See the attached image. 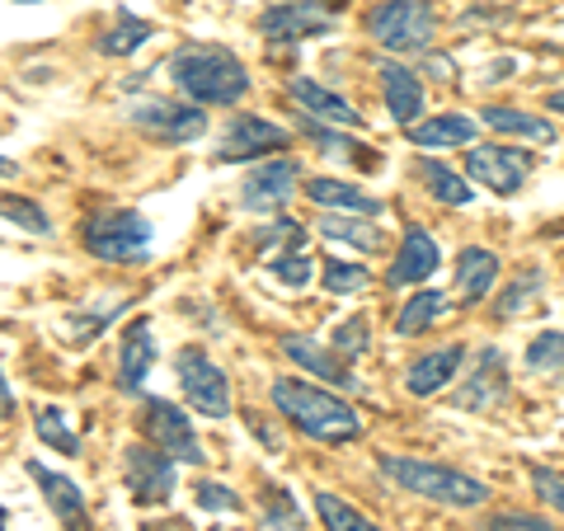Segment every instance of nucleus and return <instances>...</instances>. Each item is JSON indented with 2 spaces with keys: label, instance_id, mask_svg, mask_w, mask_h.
Listing matches in <instances>:
<instances>
[{
  "label": "nucleus",
  "instance_id": "nucleus-14",
  "mask_svg": "<svg viewBox=\"0 0 564 531\" xmlns=\"http://www.w3.org/2000/svg\"><path fill=\"white\" fill-rule=\"evenodd\" d=\"M296 180H302V165L292 161V155H278V161L259 165L245 174L240 184V203L250 212H282V203L296 193Z\"/></svg>",
  "mask_w": 564,
  "mask_h": 531
},
{
  "label": "nucleus",
  "instance_id": "nucleus-43",
  "mask_svg": "<svg viewBox=\"0 0 564 531\" xmlns=\"http://www.w3.org/2000/svg\"><path fill=\"white\" fill-rule=\"evenodd\" d=\"M14 414V391H10V381L0 377V419H10Z\"/></svg>",
  "mask_w": 564,
  "mask_h": 531
},
{
  "label": "nucleus",
  "instance_id": "nucleus-13",
  "mask_svg": "<svg viewBox=\"0 0 564 531\" xmlns=\"http://www.w3.org/2000/svg\"><path fill=\"white\" fill-rule=\"evenodd\" d=\"M288 137H292V132L278 128V122H269V118H259V113H236L231 128L221 132L217 161H259V155L288 147Z\"/></svg>",
  "mask_w": 564,
  "mask_h": 531
},
{
  "label": "nucleus",
  "instance_id": "nucleus-29",
  "mask_svg": "<svg viewBox=\"0 0 564 531\" xmlns=\"http://www.w3.org/2000/svg\"><path fill=\"white\" fill-rule=\"evenodd\" d=\"M443 311H447V296H443V292H414L410 301H400L395 334H404V339H414V334L433 329L437 321H443Z\"/></svg>",
  "mask_w": 564,
  "mask_h": 531
},
{
  "label": "nucleus",
  "instance_id": "nucleus-26",
  "mask_svg": "<svg viewBox=\"0 0 564 531\" xmlns=\"http://www.w3.org/2000/svg\"><path fill=\"white\" fill-rule=\"evenodd\" d=\"M321 236L339 240V245H352L358 254H381L386 250V236L372 226V217H321Z\"/></svg>",
  "mask_w": 564,
  "mask_h": 531
},
{
  "label": "nucleus",
  "instance_id": "nucleus-7",
  "mask_svg": "<svg viewBox=\"0 0 564 531\" xmlns=\"http://www.w3.org/2000/svg\"><path fill=\"white\" fill-rule=\"evenodd\" d=\"M122 466H128V499L132 503H141V508L170 503V494H174V456H165L161 447H147V442H128Z\"/></svg>",
  "mask_w": 564,
  "mask_h": 531
},
{
  "label": "nucleus",
  "instance_id": "nucleus-28",
  "mask_svg": "<svg viewBox=\"0 0 564 531\" xmlns=\"http://www.w3.org/2000/svg\"><path fill=\"white\" fill-rule=\"evenodd\" d=\"M151 33L155 29L147 20H132V10H118L113 24L99 33V52H104V57H132L137 47H147Z\"/></svg>",
  "mask_w": 564,
  "mask_h": 531
},
{
  "label": "nucleus",
  "instance_id": "nucleus-41",
  "mask_svg": "<svg viewBox=\"0 0 564 531\" xmlns=\"http://www.w3.org/2000/svg\"><path fill=\"white\" fill-rule=\"evenodd\" d=\"M198 508H207V512H240V494H231L221 480H203L198 485Z\"/></svg>",
  "mask_w": 564,
  "mask_h": 531
},
{
  "label": "nucleus",
  "instance_id": "nucleus-19",
  "mask_svg": "<svg viewBox=\"0 0 564 531\" xmlns=\"http://www.w3.org/2000/svg\"><path fill=\"white\" fill-rule=\"evenodd\" d=\"M494 282H499V254L485 250V245H466L456 254V296H462V306L485 301Z\"/></svg>",
  "mask_w": 564,
  "mask_h": 531
},
{
  "label": "nucleus",
  "instance_id": "nucleus-15",
  "mask_svg": "<svg viewBox=\"0 0 564 531\" xmlns=\"http://www.w3.org/2000/svg\"><path fill=\"white\" fill-rule=\"evenodd\" d=\"M462 362H466V344H443V348L423 353V358H414L410 371H404V391L419 400L447 391L452 377H462Z\"/></svg>",
  "mask_w": 564,
  "mask_h": 531
},
{
  "label": "nucleus",
  "instance_id": "nucleus-40",
  "mask_svg": "<svg viewBox=\"0 0 564 531\" xmlns=\"http://www.w3.org/2000/svg\"><path fill=\"white\" fill-rule=\"evenodd\" d=\"M532 489L541 503H551L564 512V470H545V466H532Z\"/></svg>",
  "mask_w": 564,
  "mask_h": 531
},
{
  "label": "nucleus",
  "instance_id": "nucleus-24",
  "mask_svg": "<svg viewBox=\"0 0 564 531\" xmlns=\"http://www.w3.org/2000/svg\"><path fill=\"white\" fill-rule=\"evenodd\" d=\"M29 475L43 485V499L52 503V512L66 522V527H85V494L66 480V475H57V470H47V466H39V462H29Z\"/></svg>",
  "mask_w": 564,
  "mask_h": 531
},
{
  "label": "nucleus",
  "instance_id": "nucleus-46",
  "mask_svg": "<svg viewBox=\"0 0 564 531\" xmlns=\"http://www.w3.org/2000/svg\"><path fill=\"white\" fill-rule=\"evenodd\" d=\"M311 6H325V10H344V0H311Z\"/></svg>",
  "mask_w": 564,
  "mask_h": 531
},
{
  "label": "nucleus",
  "instance_id": "nucleus-32",
  "mask_svg": "<svg viewBox=\"0 0 564 531\" xmlns=\"http://www.w3.org/2000/svg\"><path fill=\"white\" fill-rule=\"evenodd\" d=\"M0 217L29 236H52V217L33 198H20V193H0Z\"/></svg>",
  "mask_w": 564,
  "mask_h": 531
},
{
  "label": "nucleus",
  "instance_id": "nucleus-2",
  "mask_svg": "<svg viewBox=\"0 0 564 531\" xmlns=\"http://www.w3.org/2000/svg\"><path fill=\"white\" fill-rule=\"evenodd\" d=\"M269 395L278 404V414L288 419L296 433H306L311 442H329V447H339V442L362 437V419L352 414V404L339 400L334 391H321V386H306L296 377H278L269 386Z\"/></svg>",
  "mask_w": 564,
  "mask_h": 531
},
{
  "label": "nucleus",
  "instance_id": "nucleus-45",
  "mask_svg": "<svg viewBox=\"0 0 564 531\" xmlns=\"http://www.w3.org/2000/svg\"><path fill=\"white\" fill-rule=\"evenodd\" d=\"M545 109H551V113H564V90H555L551 99H545Z\"/></svg>",
  "mask_w": 564,
  "mask_h": 531
},
{
  "label": "nucleus",
  "instance_id": "nucleus-3",
  "mask_svg": "<svg viewBox=\"0 0 564 531\" xmlns=\"http://www.w3.org/2000/svg\"><path fill=\"white\" fill-rule=\"evenodd\" d=\"M377 466L386 480H395L400 489L419 494V499H433L443 508H480L489 499V489L475 480L466 470H452V466H433V462H419V456H391L381 452Z\"/></svg>",
  "mask_w": 564,
  "mask_h": 531
},
{
  "label": "nucleus",
  "instance_id": "nucleus-22",
  "mask_svg": "<svg viewBox=\"0 0 564 531\" xmlns=\"http://www.w3.org/2000/svg\"><path fill=\"white\" fill-rule=\"evenodd\" d=\"M306 198L315 203V207H334V212H352V217H381L386 212V203L381 198H372V193H362L358 184H344V180H315L306 184Z\"/></svg>",
  "mask_w": 564,
  "mask_h": 531
},
{
  "label": "nucleus",
  "instance_id": "nucleus-42",
  "mask_svg": "<svg viewBox=\"0 0 564 531\" xmlns=\"http://www.w3.org/2000/svg\"><path fill=\"white\" fill-rule=\"evenodd\" d=\"M485 531H555V527L545 518H536V512H494L485 522Z\"/></svg>",
  "mask_w": 564,
  "mask_h": 531
},
{
  "label": "nucleus",
  "instance_id": "nucleus-10",
  "mask_svg": "<svg viewBox=\"0 0 564 531\" xmlns=\"http://www.w3.org/2000/svg\"><path fill=\"white\" fill-rule=\"evenodd\" d=\"M141 433H147L165 456H174V462H184V466H198L203 462L198 433H193V423H188V414L180 410V404L147 400V410H141Z\"/></svg>",
  "mask_w": 564,
  "mask_h": 531
},
{
  "label": "nucleus",
  "instance_id": "nucleus-12",
  "mask_svg": "<svg viewBox=\"0 0 564 531\" xmlns=\"http://www.w3.org/2000/svg\"><path fill=\"white\" fill-rule=\"evenodd\" d=\"M508 400V358L499 348H480L475 353V367H470V381L462 386V391L452 395L456 410H499V404Z\"/></svg>",
  "mask_w": 564,
  "mask_h": 531
},
{
  "label": "nucleus",
  "instance_id": "nucleus-30",
  "mask_svg": "<svg viewBox=\"0 0 564 531\" xmlns=\"http://www.w3.org/2000/svg\"><path fill=\"white\" fill-rule=\"evenodd\" d=\"M541 288H545L541 269H518L513 278H508V288L499 292V306H494V315H499V321H518V315L532 306V296H541Z\"/></svg>",
  "mask_w": 564,
  "mask_h": 531
},
{
  "label": "nucleus",
  "instance_id": "nucleus-49",
  "mask_svg": "<svg viewBox=\"0 0 564 531\" xmlns=\"http://www.w3.org/2000/svg\"><path fill=\"white\" fill-rule=\"evenodd\" d=\"M66 531H80V527H66Z\"/></svg>",
  "mask_w": 564,
  "mask_h": 531
},
{
  "label": "nucleus",
  "instance_id": "nucleus-21",
  "mask_svg": "<svg viewBox=\"0 0 564 531\" xmlns=\"http://www.w3.org/2000/svg\"><path fill=\"white\" fill-rule=\"evenodd\" d=\"M381 95H386V109H391V118L400 122V128H414L419 113H423V85L414 71H404L395 62H386L381 71Z\"/></svg>",
  "mask_w": 564,
  "mask_h": 531
},
{
  "label": "nucleus",
  "instance_id": "nucleus-37",
  "mask_svg": "<svg viewBox=\"0 0 564 531\" xmlns=\"http://www.w3.org/2000/svg\"><path fill=\"white\" fill-rule=\"evenodd\" d=\"M269 269H273V278L288 282V288H306V282H311V259L302 254V245H292V250H278L269 259Z\"/></svg>",
  "mask_w": 564,
  "mask_h": 531
},
{
  "label": "nucleus",
  "instance_id": "nucleus-1",
  "mask_svg": "<svg viewBox=\"0 0 564 531\" xmlns=\"http://www.w3.org/2000/svg\"><path fill=\"white\" fill-rule=\"evenodd\" d=\"M174 90L188 95L193 104H240L250 95V71L221 43H184L174 57L165 62Z\"/></svg>",
  "mask_w": 564,
  "mask_h": 531
},
{
  "label": "nucleus",
  "instance_id": "nucleus-17",
  "mask_svg": "<svg viewBox=\"0 0 564 531\" xmlns=\"http://www.w3.org/2000/svg\"><path fill=\"white\" fill-rule=\"evenodd\" d=\"M155 367V334H151V321L141 315L122 329V348H118V386L122 391H141V381L151 377Z\"/></svg>",
  "mask_w": 564,
  "mask_h": 531
},
{
  "label": "nucleus",
  "instance_id": "nucleus-47",
  "mask_svg": "<svg viewBox=\"0 0 564 531\" xmlns=\"http://www.w3.org/2000/svg\"><path fill=\"white\" fill-rule=\"evenodd\" d=\"M6 522H10V518H6V508H0V531H6Z\"/></svg>",
  "mask_w": 564,
  "mask_h": 531
},
{
  "label": "nucleus",
  "instance_id": "nucleus-20",
  "mask_svg": "<svg viewBox=\"0 0 564 531\" xmlns=\"http://www.w3.org/2000/svg\"><path fill=\"white\" fill-rule=\"evenodd\" d=\"M404 132H410V141L423 151H447V147H470L475 132H480V122H475L470 113H433V118H423Z\"/></svg>",
  "mask_w": 564,
  "mask_h": 531
},
{
  "label": "nucleus",
  "instance_id": "nucleus-25",
  "mask_svg": "<svg viewBox=\"0 0 564 531\" xmlns=\"http://www.w3.org/2000/svg\"><path fill=\"white\" fill-rule=\"evenodd\" d=\"M485 128L503 132V137H527V141H541V147H555V128L551 118L541 113H522V109H485Z\"/></svg>",
  "mask_w": 564,
  "mask_h": 531
},
{
  "label": "nucleus",
  "instance_id": "nucleus-8",
  "mask_svg": "<svg viewBox=\"0 0 564 531\" xmlns=\"http://www.w3.org/2000/svg\"><path fill=\"white\" fill-rule=\"evenodd\" d=\"M132 128H141L155 141H193L207 132V113L198 104H174V99H132Z\"/></svg>",
  "mask_w": 564,
  "mask_h": 531
},
{
  "label": "nucleus",
  "instance_id": "nucleus-5",
  "mask_svg": "<svg viewBox=\"0 0 564 531\" xmlns=\"http://www.w3.org/2000/svg\"><path fill=\"white\" fill-rule=\"evenodd\" d=\"M367 33L377 39L386 52H423L437 33V14L429 0H381L367 14Z\"/></svg>",
  "mask_w": 564,
  "mask_h": 531
},
{
  "label": "nucleus",
  "instance_id": "nucleus-16",
  "mask_svg": "<svg viewBox=\"0 0 564 531\" xmlns=\"http://www.w3.org/2000/svg\"><path fill=\"white\" fill-rule=\"evenodd\" d=\"M443 263V250H437V240L423 231V226H410L400 240V254L391 263V273H386V282L391 288H410V282H423V278H433V269Z\"/></svg>",
  "mask_w": 564,
  "mask_h": 531
},
{
  "label": "nucleus",
  "instance_id": "nucleus-33",
  "mask_svg": "<svg viewBox=\"0 0 564 531\" xmlns=\"http://www.w3.org/2000/svg\"><path fill=\"white\" fill-rule=\"evenodd\" d=\"M39 437L47 442V447H57L62 456H80V437L70 433V423H66V410H52V404H43L39 410Z\"/></svg>",
  "mask_w": 564,
  "mask_h": 531
},
{
  "label": "nucleus",
  "instance_id": "nucleus-38",
  "mask_svg": "<svg viewBox=\"0 0 564 531\" xmlns=\"http://www.w3.org/2000/svg\"><path fill=\"white\" fill-rule=\"evenodd\" d=\"M296 128H302V132H306V137L315 141V147H325L329 155H344V161H352V155H358V147H352L348 137L329 132V122H315L311 113H302V118H296Z\"/></svg>",
  "mask_w": 564,
  "mask_h": 531
},
{
  "label": "nucleus",
  "instance_id": "nucleus-39",
  "mask_svg": "<svg viewBox=\"0 0 564 531\" xmlns=\"http://www.w3.org/2000/svg\"><path fill=\"white\" fill-rule=\"evenodd\" d=\"M329 348L339 353L344 362H348V358H358V353H367V321H362V315H352V321H344L339 329H334Z\"/></svg>",
  "mask_w": 564,
  "mask_h": 531
},
{
  "label": "nucleus",
  "instance_id": "nucleus-9",
  "mask_svg": "<svg viewBox=\"0 0 564 531\" xmlns=\"http://www.w3.org/2000/svg\"><path fill=\"white\" fill-rule=\"evenodd\" d=\"M466 170L480 188H494L499 198H513L527 184V174H532V155L518 147H503V141H489V147L466 151Z\"/></svg>",
  "mask_w": 564,
  "mask_h": 531
},
{
  "label": "nucleus",
  "instance_id": "nucleus-18",
  "mask_svg": "<svg viewBox=\"0 0 564 531\" xmlns=\"http://www.w3.org/2000/svg\"><path fill=\"white\" fill-rule=\"evenodd\" d=\"M282 353L296 362V367H306L311 377H321V381H329V386H339V391H352L358 386V377H348V362L339 358L334 348H321V344H311L306 334H288L282 339Z\"/></svg>",
  "mask_w": 564,
  "mask_h": 531
},
{
  "label": "nucleus",
  "instance_id": "nucleus-4",
  "mask_svg": "<svg viewBox=\"0 0 564 531\" xmlns=\"http://www.w3.org/2000/svg\"><path fill=\"white\" fill-rule=\"evenodd\" d=\"M85 250L104 263H141L151 254V226L141 212L132 207H109V212H95L90 221H85Z\"/></svg>",
  "mask_w": 564,
  "mask_h": 531
},
{
  "label": "nucleus",
  "instance_id": "nucleus-23",
  "mask_svg": "<svg viewBox=\"0 0 564 531\" xmlns=\"http://www.w3.org/2000/svg\"><path fill=\"white\" fill-rule=\"evenodd\" d=\"M292 99L302 104V113H321V122H339V128H352L358 122V109L344 99V95H334V90H325L321 80H311V76H292Z\"/></svg>",
  "mask_w": 564,
  "mask_h": 531
},
{
  "label": "nucleus",
  "instance_id": "nucleus-11",
  "mask_svg": "<svg viewBox=\"0 0 564 531\" xmlns=\"http://www.w3.org/2000/svg\"><path fill=\"white\" fill-rule=\"evenodd\" d=\"M329 29H334V10H321L311 0H282V6H269L259 14V33L273 43H302Z\"/></svg>",
  "mask_w": 564,
  "mask_h": 531
},
{
  "label": "nucleus",
  "instance_id": "nucleus-31",
  "mask_svg": "<svg viewBox=\"0 0 564 531\" xmlns=\"http://www.w3.org/2000/svg\"><path fill=\"white\" fill-rule=\"evenodd\" d=\"M315 512H321V527L325 531H381L372 518H367V512L344 503L339 494H329V489H315Z\"/></svg>",
  "mask_w": 564,
  "mask_h": 531
},
{
  "label": "nucleus",
  "instance_id": "nucleus-48",
  "mask_svg": "<svg viewBox=\"0 0 564 531\" xmlns=\"http://www.w3.org/2000/svg\"><path fill=\"white\" fill-rule=\"evenodd\" d=\"M20 6H39V0H20Z\"/></svg>",
  "mask_w": 564,
  "mask_h": 531
},
{
  "label": "nucleus",
  "instance_id": "nucleus-6",
  "mask_svg": "<svg viewBox=\"0 0 564 531\" xmlns=\"http://www.w3.org/2000/svg\"><path fill=\"white\" fill-rule=\"evenodd\" d=\"M174 371H180V391L203 419H226L231 414V381L226 371L207 358L203 348H180L174 353Z\"/></svg>",
  "mask_w": 564,
  "mask_h": 531
},
{
  "label": "nucleus",
  "instance_id": "nucleus-36",
  "mask_svg": "<svg viewBox=\"0 0 564 531\" xmlns=\"http://www.w3.org/2000/svg\"><path fill=\"white\" fill-rule=\"evenodd\" d=\"M527 367L532 371H560L564 367V329H545L527 344Z\"/></svg>",
  "mask_w": 564,
  "mask_h": 531
},
{
  "label": "nucleus",
  "instance_id": "nucleus-27",
  "mask_svg": "<svg viewBox=\"0 0 564 531\" xmlns=\"http://www.w3.org/2000/svg\"><path fill=\"white\" fill-rule=\"evenodd\" d=\"M414 174L423 180V188H429L437 203H447V207H466V203L475 198L470 180H462V174L447 170L443 161H419V165H414Z\"/></svg>",
  "mask_w": 564,
  "mask_h": 531
},
{
  "label": "nucleus",
  "instance_id": "nucleus-34",
  "mask_svg": "<svg viewBox=\"0 0 564 531\" xmlns=\"http://www.w3.org/2000/svg\"><path fill=\"white\" fill-rule=\"evenodd\" d=\"M263 527L269 531H302V512H296L288 489H278V485L263 489Z\"/></svg>",
  "mask_w": 564,
  "mask_h": 531
},
{
  "label": "nucleus",
  "instance_id": "nucleus-35",
  "mask_svg": "<svg viewBox=\"0 0 564 531\" xmlns=\"http://www.w3.org/2000/svg\"><path fill=\"white\" fill-rule=\"evenodd\" d=\"M321 282L325 292H362L367 282H372V273L362 269V263H344V259H321Z\"/></svg>",
  "mask_w": 564,
  "mask_h": 531
},
{
  "label": "nucleus",
  "instance_id": "nucleus-44",
  "mask_svg": "<svg viewBox=\"0 0 564 531\" xmlns=\"http://www.w3.org/2000/svg\"><path fill=\"white\" fill-rule=\"evenodd\" d=\"M14 174H20V165H14L10 155H0V180H14Z\"/></svg>",
  "mask_w": 564,
  "mask_h": 531
}]
</instances>
